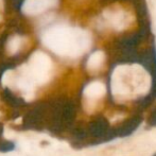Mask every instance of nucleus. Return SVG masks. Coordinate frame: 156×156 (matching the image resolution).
I'll list each match as a JSON object with an SVG mask.
<instances>
[{
  "mask_svg": "<svg viewBox=\"0 0 156 156\" xmlns=\"http://www.w3.org/2000/svg\"><path fill=\"white\" fill-rule=\"evenodd\" d=\"M88 133L101 141H108L115 137L114 129H111L107 120L103 117L98 118L89 124Z\"/></svg>",
  "mask_w": 156,
  "mask_h": 156,
  "instance_id": "1",
  "label": "nucleus"
},
{
  "mask_svg": "<svg viewBox=\"0 0 156 156\" xmlns=\"http://www.w3.org/2000/svg\"><path fill=\"white\" fill-rule=\"evenodd\" d=\"M142 122V117L140 115L134 116V117L127 119L123 123H121L116 129H114L115 136H119V137H126L129 136L133 132L137 129L140 123Z\"/></svg>",
  "mask_w": 156,
  "mask_h": 156,
  "instance_id": "2",
  "label": "nucleus"
},
{
  "mask_svg": "<svg viewBox=\"0 0 156 156\" xmlns=\"http://www.w3.org/2000/svg\"><path fill=\"white\" fill-rule=\"evenodd\" d=\"M148 124L150 126H156V106L151 111L148 118Z\"/></svg>",
  "mask_w": 156,
  "mask_h": 156,
  "instance_id": "3",
  "label": "nucleus"
},
{
  "mask_svg": "<svg viewBox=\"0 0 156 156\" xmlns=\"http://www.w3.org/2000/svg\"><path fill=\"white\" fill-rule=\"evenodd\" d=\"M13 144H11L10 141L8 142H2L1 144H0V150L1 151H9L11 150V149H13Z\"/></svg>",
  "mask_w": 156,
  "mask_h": 156,
  "instance_id": "4",
  "label": "nucleus"
},
{
  "mask_svg": "<svg viewBox=\"0 0 156 156\" xmlns=\"http://www.w3.org/2000/svg\"><path fill=\"white\" fill-rule=\"evenodd\" d=\"M6 36H8V35H6L5 33H4V34H2L1 36H0V56L2 55V53H3V49H4V43H5Z\"/></svg>",
  "mask_w": 156,
  "mask_h": 156,
  "instance_id": "5",
  "label": "nucleus"
},
{
  "mask_svg": "<svg viewBox=\"0 0 156 156\" xmlns=\"http://www.w3.org/2000/svg\"><path fill=\"white\" fill-rule=\"evenodd\" d=\"M11 2H12V5H13V8H14L15 10H17V11H18L19 9H20L21 4H23V0H11Z\"/></svg>",
  "mask_w": 156,
  "mask_h": 156,
  "instance_id": "6",
  "label": "nucleus"
},
{
  "mask_svg": "<svg viewBox=\"0 0 156 156\" xmlns=\"http://www.w3.org/2000/svg\"><path fill=\"white\" fill-rule=\"evenodd\" d=\"M1 131H2V126L0 125V133H1Z\"/></svg>",
  "mask_w": 156,
  "mask_h": 156,
  "instance_id": "7",
  "label": "nucleus"
},
{
  "mask_svg": "<svg viewBox=\"0 0 156 156\" xmlns=\"http://www.w3.org/2000/svg\"><path fill=\"white\" fill-rule=\"evenodd\" d=\"M153 156H156V154H155V155H153Z\"/></svg>",
  "mask_w": 156,
  "mask_h": 156,
  "instance_id": "8",
  "label": "nucleus"
}]
</instances>
